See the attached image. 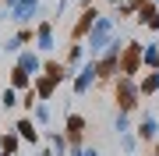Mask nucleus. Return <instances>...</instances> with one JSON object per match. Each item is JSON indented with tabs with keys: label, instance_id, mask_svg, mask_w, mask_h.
<instances>
[{
	"label": "nucleus",
	"instance_id": "nucleus-29",
	"mask_svg": "<svg viewBox=\"0 0 159 156\" xmlns=\"http://www.w3.org/2000/svg\"><path fill=\"white\" fill-rule=\"evenodd\" d=\"M18 4V0H0V7H14Z\"/></svg>",
	"mask_w": 159,
	"mask_h": 156
},
{
	"label": "nucleus",
	"instance_id": "nucleus-16",
	"mask_svg": "<svg viewBox=\"0 0 159 156\" xmlns=\"http://www.w3.org/2000/svg\"><path fill=\"white\" fill-rule=\"evenodd\" d=\"M43 139H46V145L53 149V156H67V153H71V142H67V135H64V131H50V128H46Z\"/></svg>",
	"mask_w": 159,
	"mask_h": 156
},
{
	"label": "nucleus",
	"instance_id": "nucleus-11",
	"mask_svg": "<svg viewBox=\"0 0 159 156\" xmlns=\"http://www.w3.org/2000/svg\"><path fill=\"white\" fill-rule=\"evenodd\" d=\"M14 64H18V68H25L29 75H39V71H43V53L35 50V46H25V50H18Z\"/></svg>",
	"mask_w": 159,
	"mask_h": 156
},
{
	"label": "nucleus",
	"instance_id": "nucleus-6",
	"mask_svg": "<svg viewBox=\"0 0 159 156\" xmlns=\"http://www.w3.org/2000/svg\"><path fill=\"white\" fill-rule=\"evenodd\" d=\"M32 32H35L32 46L39 50V53H50L53 46H57V29H53V18H39V21L32 25Z\"/></svg>",
	"mask_w": 159,
	"mask_h": 156
},
{
	"label": "nucleus",
	"instance_id": "nucleus-22",
	"mask_svg": "<svg viewBox=\"0 0 159 156\" xmlns=\"http://www.w3.org/2000/svg\"><path fill=\"white\" fill-rule=\"evenodd\" d=\"M50 117H53V114H50V103H43V99H39V103L32 106V121L39 124V128H50Z\"/></svg>",
	"mask_w": 159,
	"mask_h": 156
},
{
	"label": "nucleus",
	"instance_id": "nucleus-31",
	"mask_svg": "<svg viewBox=\"0 0 159 156\" xmlns=\"http://www.w3.org/2000/svg\"><path fill=\"white\" fill-rule=\"evenodd\" d=\"M120 4H124V0H110V7H120Z\"/></svg>",
	"mask_w": 159,
	"mask_h": 156
},
{
	"label": "nucleus",
	"instance_id": "nucleus-28",
	"mask_svg": "<svg viewBox=\"0 0 159 156\" xmlns=\"http://www.w3.org/2000/svg\"><path fill=\"white\" fill-rule=\"evenodd\" d=\"M64 7H67V0H57V14H64Z\"/></svg>",
	"mask_w": 159,
	"mask_h": 156
},
{
	"label": "nucleus",
	"instance_id": "nucleus-32",
	"mask_svg": "<svg viewBox=\"0 0 159 156\" xmlns=\"http://www.w3.org/2000/svg\"><path fill=\"white\" fill-rule=\"evenodd\" d=\"M152 156H159V142H156V145H152Z\"/></svg>",
	"mask_w": 159,
	"mask_h": 156
},
{
	"label": "nucleus",
	"instance_id": "nucleus-20",
	"mask_svg": "<svg viewBox=\"0 0 159 156\" xmlns=\"http://www.w3.org/2000/svg\"><path fill=\"white\" fill-rule=\"evenodd\" d=\"M85 57H89V53H85V43H71V46H67V57H64V64H67L71 71H78Z\"/></svg>",
	"mask_w": 159,
	"mask_h": 156
},
{
	"label": "nucleus",
	"instance_id": "nucleus-10",
	"mask_svg": "<svg viewBox=\"0 0 159 156\" xmlns=\"http://www.w3.org/2000/svg\"><path fill=\"white\" fill-rule=\"evenodd\" d=\"M14 131H18V139L29 142V145H39L43 142V131H39V124L32 121V114L29 117H18V121H14Z\"/></svg>",
	"mask_w": 159,
	"mask_h": 156
},
{
	"label": "nucleus",
	"instance_id": "nucleus-9",
	"mask_svg": "<svg viewBox=\"0 0 159 156\" xmlns=\"http://www.w3.org/2000/svg\"><path fill=\"white\" fill-rule=\"evenodd\" d=\"M85 131H89V121L81 114H67V121H64V135H67L71 149L74 145H85Z\"/></svg>",
	"mask_w": 159,
	"mask_h": 156
},
{
	"label": "nucleus",
	"instance_id": "nucleus-30",
	"mask_svg": "<svg viewBox=\"0 0 159 156\" xmlns=\"http://www.w3.org/2000/svg\"><path fill=\"white\" fill-rule=\"evenodd\" d=\"M78 4H81V7H89V4H96V0H78Z\"/></svg>",
	"mask_w": 159,
	"mask_h": 156
},
{
	"label": "nucleus",
	"instance_id": "nucleus-18",
	"mask_svg": "<svg viewBox=\"0 0 159 156\" xmlns=\"http://www.w3.org/2000/svg\"><path fill=\"white\" fill-rule=\"evenodd\" d=\"M142 68L159 71V43H142Z\"/></svg>",
	"mask_w": 159,
	"mask_h": 156
},
{
	"label": "nucleus",
	"instance_id": "nucleus-34",
	"mask_svg": "<svg viewBox=\"0 0 159 156\" xmlns=\"http://www.w3.org/2000/svg\"><path fill=\"white\" fill-rule=\"evenodd\" d=\"M152 4H156V7H159V0H152Z\"/></svg>",
	"mask_w": 159,
	"mask_h": 156
},
{
	"label": "nucleus",
	"instance_id": "nucleus-14",
	"mask_svg": "<svg viewBox=\"0 0 159 156\" xmlns=\"http://www.w3.org/2000/svg\"><path fill=\"white\" fill-rule=\"evenodd\" d=\"M43 71H46L53 82H57V85H64V82H71V78H74V71L67 68V64H64V60H53V57H50V60H43Z\"/></svg>",
	"mask_w": 159,
	"mask_h": 156
},
{
	"label": "nucleus",
	"instance_id": "nucleus-26",
	"mask_svg": "<svg viewBox=\"0 0 159 156\" xmlns=\"http://www.w3.org/2000/svg\"><path fill=\"white\" fill-rule=\"evenodd\" d=\"M67 156H99V149H96V145H89V142H85V145H74V149H71Z\"/></svg>",
	"mask_w": 159,
	"mask_h": 156
},
{
	"label": "nucleus",
	"instance_id": "nucleus-4",
	"mask_svg": "<svg viewBox=\"0 0 159 156\" xmlns=\"http://www.w3.org/2000/svg\"><path fill=\"white\" fill-rule=\"evenodd\" d=\"M35 14H43V0H18L14 7H4V18L11 25H29L35 21Z\"/></svg>",
	"mask_w": 159,
	"mask_h": 156
},
{
	"label": "nucleus",
	"instance_id": "nucleus-5",
	"mask_svg": "<svg viewBox=\"0 0 159 156\" xmlns=\"http://www.w3.org/2000/svg\"><path fill=\"white\" fill-rule=\"evenodd\" d=\"M142 43L138 39H127L124 43V53H120V75H127V78H138L142 75Z\"/></svg>",
	"mask_w": 159,
	"mask_h": 156
},
{
	"label": "nucleus",
	"instance_id": "nucleus-33",
	"mask_svg": "<svg viewBox=\"0 0 159 156\" xmlns=\"http://www.w3.org/2000/svg\"><path fill=\"white\" fill-rule=\"evenodd\" d=\"M0 156H11V153H4V149H0Z\"/></svg>",
	"mask_w": 159,
	"mask_h": 156
},
{
	"label": "nucleus",
	"instance_id": "nucleus-13",
	"mask_svg": "<svg viewBox=\"0 0 159 156\" xmlns=\"http://www.w3.org/2000/svg\"><path fill=\"white\" fill-rule=\"evenodd\" d=\"M134 135H138V142H156V135H159V117H152V114H142L138 117V128H134Z\"/></svg>",
	"mask_w": 159,
	"mask_h": 156
},
{
	"label": "nucleus",
	"instance_id": "nucleus-27",
	"mask_svg": "<svg viewBox=\"0 0 159 156\" xmlns=\"http://www.w3.org/2000/svg\"><path fill=\"white\" fill-rule=\"evenodd\" d=\"M35 156H53V149L50 145H35Z\"/></svg>",
	"mask_w": 159,
	"mask_h": 156
},
{
	"label": "nucleus",
	"instance_id": "nucleus-3",
	"mask_svg": "<svg viewBox=\"0 0 159 156\" xmlns=\"http://www.w3.org/2000/svg\"><path fill=\"white\" fill-rule=\"evenodd\" d=\"M96 85H99V78H96V57H85L81 68L74 71V78H71V92L74 96H89Z\"/></svg>",
	"mask_w": 159,
	"mask_h": 156
},
{
	"label": "nucleus",
	"instance_id": "nucleus-12",
	"mask_svg": "<svg viewBox=\"0 0 159 156\" xmlns=\"http://www.w3.org/2000/svg\"><path fill=\"white\" fill-rule=\"evenodd\" d=\"M32 89H35V96H39L43 103H50V99L57 96V89H60V85H57L50 75H46V71H39V75H32Z\"/></svg>",
	"mask_w": 159,
	"mask_h": 156
},
{
	"label": "nucleus",
	"instance_id": "nucleus-24",
	"mask_svg": "<svg viewBox=\"0 0 159 156\" xmlns=\"http://www.w3.org/2000/svg\"><path fill=\"white\" fill-rule=\"evenodd\" d=\"M0 103H4L7 110H11V106H18V89H11V85H4V89H0Z\"/></svg>",
	"mask_w": 159,
	"mask_h": 156
},
{
	"label": "nucleus",
	"instance_id": "nucleus-23",
	"mask_svg": "<svg viewBox=\"0 0 159 156\" xmlns=\"http://www.w3.org/2000/svg\"><path fill=\"white\" fill-rule=\"evenodd\" d=\"M120 149H124V153H134V149H138V135H134V128H131V131H120Z\"/></svg>",
	"mask_w": 159,
	"mask_h": 156
},
{
	"label": "nucleus",
	"instance_id": "nucleus-2",
	"mask_svg": "<svg viewBox=\"0 0 159 156\" xmlns=\"http://www.w3.org/2000/svg\"><path fill=\"white\" fill-rule=\"evenodd\" d=\"M113 103L117 110H124V114H134L138 106H142V92H138V78H127V75H117L113 82Z\"/></svg>",
	"mask_w": 159,
	"mask_h": 156
},
{
	"label": "nucleus",
	"instance_id": "nucleus-15",
	"mask_svg": "<svg viewBox=\"0 0 159 156\" xmlns=\"http://www.w3.org/2000/svg\"><path fill=\"white\" fill-rule=\"evenodd\" d=\"M134 21L142 25V29H148V32H159V7L156 4L138 7V11H134Z\"/></svg>",
	"mask_w": 159,
	"mask_h": 156
},
{
	"label": "nucleus",
	"instance_id": "nucleus-19",
	"mask_svg": "<svg viewBox=\"0 0 159 156\" xmlns=\"http://www.w3.org/2000/svg\"><path fill=\"white\" fill-rule=\"evenodd\" d=\"M7 85L21 92V89H29V85H32V75H29V71H25V68H18V64H14V68L7 71Z\"/></svg>",
	"mask_w": 159,
	"mask_h": 156
},
{
	"label": "nucleus",
	"instance_id": "nucleus-1",
	"mask_svg": "<svg viewBox=\"0 0 159 156\" xmlns=\"http://www.w3.org/2000/svg\"><path fill=\"white\" fill-rule=\"evenodd\" d=\"M113 32H117V18L99 14L96 21H92L89 35H85V53H89V57H99V53L106 50V43L113 39Z\"/></svg>",
	"mask_w": 159,
	"mask_h": 156
},
{
	"label": "nucleus",
	"instance_id": "nucleus-25",
	"mask_svg": "<svg viewBox=\"0 0 159 156\" xmlns=\"http://www.w3.org/2000/svg\"><path fill=\"white\" fill-rule=\"evenodd\" d=\"M113 131H131V114H124V110H117V117H113Z\"/></svg>",
	"mask_w": 159,
	"mask_h": 156
},
{
	"label": "nucleus",
	"instance_id": "nucleus-8",
	"mask_svg": "<svg viewBox=\"0 0 159 156\" xmlns=\"http://www.w3.org/2000/svg\"><path fill=\"white\" fill-rule=\"evenodd\" d=\"M99 18V7L96 4H89V7H81V14H78V21H74V29H71V43H85V35L92 29V21Z\"/></svg>",
	"mask_w": 159,
	"mask_h": 156
},
{
	"label": "nucleus",
	"instance_id": "nucleus-7",
	"mask_svg": "<svg viewBox=\"0 0 159 156\" xmlns=\"http://www.w3.org/2000/svg\"><path fill=\"white\" fill-rule=\"evenodd\" d=\"M117 75H120V57L99 53V57H96V78H99V85H110Z\"/></svg>",
	"mask_w": 159,
	"mask_h": 156
},
{
	"label": "nucleus",
	"instance_id": "nucleus-21",
	"mask_svg": "<svg viewBox=\"0 0 159 156\" xmlns=\"http://www.w3.org/2000/svg\"><path fill=\"white\" fill-rule=\"evenodd\" d=\"M0 149L11 153V156H18V149H21V139H18L14 128H11V131H0Z\"/></svg>",
	"mask_w": 159,
	"mask_h": 156
},
{
	"label": "nucleus",
	"instance_id": "nucleus-17",
	"mask_svg": "<svg viewBox=\"0 0 159 156\" xmlns=\"http://www.w3.org/2000/svg\"><path fill=\"white\" fill-rule=\"evenodd\" d=\"M138 92H142V99L159 92V71H142L138 75Z\"/></svg>",
	"mask_w": 159,
	"mask_h": 156
}]
</instances>
